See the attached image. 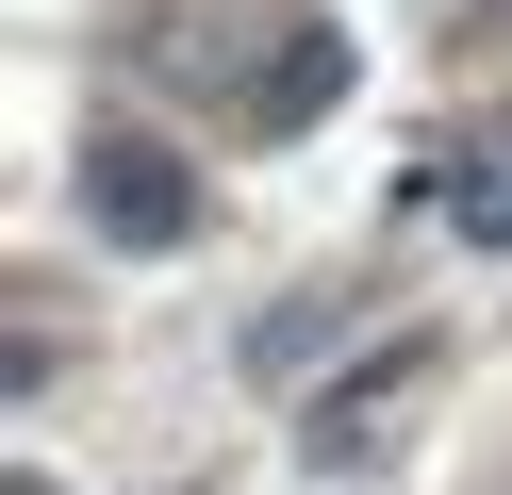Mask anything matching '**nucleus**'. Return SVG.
I'll use <instances>...</instances> for the list:
<instances>
[{
    "label": "nucleus",
    "mask_w": 512,
    "mask_h": 495,
    "mask_svg": "<svg viewBox=\"0 0 512 495\" xmlns=\"http://www.w3.org/2000/svg\"><path fill=\"white\" fill-rule=\"evenodd\" d=\"M83 215H100L116 248H182V231H199V182H182L149 132H100V149H83Z\"/></svg>",
    "instance_id": "obj_1"
}]
</instances>
